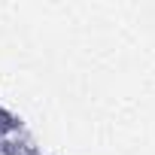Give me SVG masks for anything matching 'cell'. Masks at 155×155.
Masks as SVG:
<instances>
[{"mask_svg": "<svg viewBox=\"0 0 155 155\" xmlns=\"http://www.w3.org/2000/svg\"><path fill=\"white\" fill-rule=\"evenodd\" d=\"M18 128V122L9 116V113H3V110H0V131H15Z\"/></svg>", "mask_w": 155, "mask_h": 155, "instance_id": "6da1fadb", "label": "cell"}]
</instances>
